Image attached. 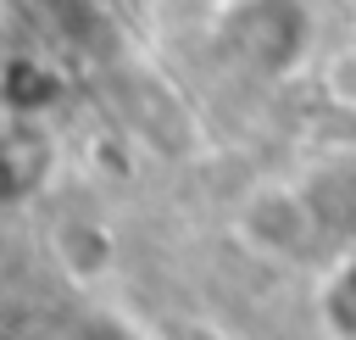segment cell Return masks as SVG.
<instances>
[{"label":"cell","mask_w":356,"mask_h":340,"mask_svg":"<svg viewBox=\"0 0 356 340\" xmlns=\"http://www.w3.org/2000/svg\"><path fill=\"white\" fill-rule=\"evenodd\" d=\"M312 45V17L300 0H228L222 6V50L228 61L261 72V78H284L300 67Z\"/></svg>","instance_id":"1"},{"label":"cell","mask_w":356,"mask_h":340,"mask_svg":"<svg viewBox=\"0 0 356 340\" xmlns=\"http://www.w3.org/2000/svg\"><path fill=\"white\" fill-rule=\"evenodd\" d=\"M328 312H334V323H345L350 334H356V262L334 279V295H328Z\"/></svg>","instance_id":"2"},{"label":"cell","mask_w":356,"mask_h":340,"mask_svg":"<svg viewBox=\"0 0 356 340\" xmlns=\"http://www.w3.org/2000/svg\"><path fill=\"white\" fill-rule=\"evenodd\" d=\"M222 6H228V0H222Z\"/></svg>","instance_id":"3"}]
</instances>
